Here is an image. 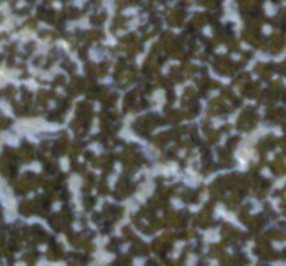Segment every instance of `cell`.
Segmentation results:
<instances>
[{
	"label": "cell",
	"mask_w": 286,
	"mask_h": 266,
	"mask_svg": "<svg viewBox=\"0 0 286 266\" xmlns=\"http://www.w3.org/2000/svg\"><path fill=\"white\" fill-rule=\"evenodd\" d=\"M22 41H27V39H35V32L34 30H29V29H26V30L22 32Z\"/></svg>",
	"instance_id": "1"
},
{
	"label": "cell",
	"mask_w": 286,
	"mask_h": 266,
	"mask_svg": "<svg viewBox=\"0 0 286 266\" xmlns=\"http://www.w3.org/2000/svg\"><path fill=\"white\" fill-rule=\"evenodd\" d=\"M2 138L7 140V142H9V145H17V142H19V140H17V136H15V138H12V136H9V135H2Z\"/></svg>",
	"instance_id": "2"
},
{
	"label": "cell",
	"mask_w": 286,
	"mask_h": 266,
	"mask_svg": "<svg viewBox=\"0 0 286 266\" xmlns=\"http://www.w3.org/2000/svg\"><path fill=\"white\" fill-rule=\"evenodd\" d=\"M77 182H79V177L77 175H73V190H77Z\"/></svg>",
	"instance_id": "3"
},
{
	"label": "cell",
	"mask_w": 286,
	"mask_h": 266,
	"mask_svg": "<svg viewBox=\"0 0 286 266\" xmlns=\"http://www.w3.org/2000/svg\"><path fill=\"white\" fill-rule=\"evenodd\" d=\"M61 165H62V170H67V159H66V157L61 160Z\"/></svg>",
	"instance_id": "4"
}]
</instances>
